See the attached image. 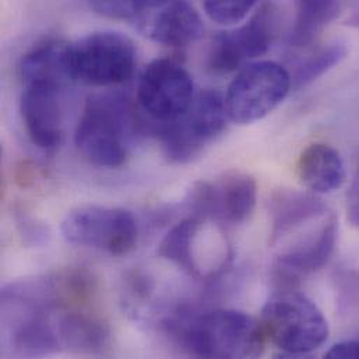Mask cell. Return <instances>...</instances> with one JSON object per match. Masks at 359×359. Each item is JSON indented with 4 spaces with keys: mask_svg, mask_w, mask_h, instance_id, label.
I'll return each instance as SVG.
<instances>
[{
    "mask_svg": "<svg viewBox=\"0 0 359 359\" xmlns=\"http://www.w3.org/2000/svg\"><path fill=\"white\" fill-rule=\"evenodd\" d=\"M175 330L184 348L200 358H256L266 341L260 323L233 309L184 318Z\"/></svg>",
    "mask_w": 359,
    "mask_h": 359,
    "instance_id": "6da1fadb",
    "label": "cell"
},
{
    "mask_svg": "<svg viewBox=\"0 0 359 359\" xmlns=\"http://www.w3.org/2000/svg\"><path fill=\"white\" fill-rule=\"evenodd\" d=\"M260 327L267 341L288 355H306L329 339V323L319 306L295 290H280L263 306Z\"/></svg>",
    "mask_w": 359,
    "mask_h": 359,
    "instance_id": "7a4b0ae2",
    "label": "cell"
},
{
    "mask_svg": "<svg viewBox=\"0 0 359 359\" xmlns=\"http://www.w3.org/2000/svg\"><path fill=\"white\" fill-rule=\"evenodd\" d=\"M133 118L119 97H90L79 121L74 143L80 154L100 168L122 167L130 150Z\"/></svg>",
    "mask_w": 359,
    "mask_h": 359,
    "instance_id": "3957f363",
    "label": "cell"
},
{
    "mask_svg": "<svg viewBox=\"0 0 359 359\" xmlns=\"http://www.w3.org/2000/svg\"><path fill=\"white\" fill-rule=\"evenodd\" d=\"M137 50L130 38L119 32H93L69 43L72 81L93 87L126 83L135 73Z\"/></svg>",
    "mask_w": 359,
    "mask_h": 359,
    "instance_id": "277c9868",
    "label": "cell"
},
{
    "mask_svg": "<svg viewBox=\"0 0 359 359\" xmlns=\"http://www.w3.org/2000/svg\"><path fill=\"white\" fill-rule=\"evenodd\" d=\"M291 73L273 60H256L239 70L224 95L229 121L250 125L270 115L290 94Z\"/></svg>",
    "mask_w": 359,
    "mask_h": 359,
    "instance_id": "5b68a950",
    "label": "cell"
},
{
    "mask_svg": "<svg viewBox=\"0 0 359 359\" xmlns=\"http://www.w3.org/2000/svg\"><path fill=\"white\" fill-rule=\"evenodd\" d=\"M228 121L224 95L214 90L200 93L180 119L161 126L164 156L180 165L193 161L225 130Z\"/></svg>",
    "mask_w": 359,
    "mask_h": 359,
    "instance_id": "8992f818",
    "label": "cell"
},
{
    "mask_svg": "<svg viewBox=\"0 0 359 359\" xmlns=\"http://www.w3.org/2000/svg\"><path fill=\"white\" fill-rule=\"evenodd\" d=\"M66 242L123 256L132 252L139 239V226L135 215L119 207L98 204L79 205L70 210L60 225Z\"/></svg>",
    "mask_w": 359,
    "mask_h": 359,
    "instance_id": "52a82bcc",
    "label": "cell"
},
{
    "mask_svg": "<svg viewBox=\"0 0 359 359\" xmlns=\"http://www.w3.org/2000/svg\"><path fill=\"white\" fill-rule=\"evenodd\" d=\"M257 183L243 172H228L215 182L200 180L187 196L190 217L235 225L245 222L255 211Z\"/></svg>",
    "mask_w": 359,
    "mask_h": 359,
    "instance_id": "ba28073f",
    "label": "cell"
},
{
    "mask_svg": "<svg viewBox=\"0 0 359 359\" xmlns=\"http://www.w3.org/2000/svg\"><path fill=\"white\" fill-rule=\"evenodd\" d=\"M190 74L178 62L157 59L143 72L137 100L143 112L161 126L180 119L194 100Z\"/></svg>",
    "mask_w": 359,
    "mask_h": 359,
    "instance_id": "9c48e42d",
    "label": "cell"
},
{
    "mask_svg": "<svg viewBox=\"0 0 359 359\" xmlns=\"http://www.w3.org/2000/svg\"><path fill=\"white\" fill-rule=\"evenodd\" d=\"M276 21L273 7L264 6L243 25L217 35L208 50V70L229 74L256 62L276 38Z\"/></svg>",
    "mask_w": 359,
    "mask_h": 359,
    "instance_id": "30bf717a",
    "label": "cell"
},
{
    "mask_svg": "<svg viewBox=\"0 0 359 359\" xmlns=\"http://www.w3.org/2000/svg\"><path fill=\"white\" fill-rule=\"evenodd\" d=\"M337 232V219L332 214L316 231H311L278 255L274 274L281 290H294L304 277L320 270L329 262L336 248Z\"/></svg>",
    "mask_w": 359,
    "mask_h": 359,
    "instance_id": "8fae6325",
    "label": "cell"
},
{
    "mask_svg": "<svg viewBox=\"0 0 359 359\" xmlns=\"http://www.w3.org/2000/svg\"><path fill=\"white\" fill-rule=\"evenodd\" d=\"M135 20L146 38L165 46H187L203 32L201 18L187 0H151Z\"/></svg>",
    "mask_w": 359,
    "mask_h": 359,
    "instance_id": "7c38bea8",
    "label": "cell"
},
{
    "mask_svg": "<svg viewBox=\"0 0 359 359\" xmlns=\"http://www.w3.org/2000/svg\"><path fill=\"white\" fill-rule=\"evenodd\" d=\"M21 118L31 142L43 151H55L63 140L60 87L29 84L21 97Z\"/></svg>",
    "mask_w": 359,
    "mask_h": 359,
    "instance_id": "4fadbf2b",
    "label": "cell"
},
{
    "mask_svg": "<svg viewBox=\"0 0 359 359\" xmlns=\"http://www.w3.org/2000/svg\"><path fill=\"white\" fill-rule=\"evenodd\" d=\"M271 245L278 243L292 231L329 212L327 205L313 194L297 190H277L270 200Z\"/></svg>",
    "mask_w": 359,
    "mask_h": 359,
    "instance_id": "5bb4252c",
    "label": "cell"
},
{
    "mask_svg": "<svg viewBox=\"0 0 359 359\" xmlns=\"http://www.w3.org/2000/svg\"><path fill=\"white\" fill-rule=\"evenodd\" d=\"M297 171L305 187L320 194L339 190L347 180L343 157L323 143H313L301 153Z\"/></svg>",
    "mask_w": 359,
    "mask_h": 359,
    "instance_id": "9a60e30c",
    "label": "cell"
},
{
    "mask_svg": "<svg viewBox=\"0 0 359 359\" xmlns=\"http://www.w3.org/2000/svg\"><path fill=\"white\" fill-rule=\"evenodd\" d=\"M20 76L25 86L49 84L60 87L72 81L69 72V43L46 41L20 62Z\"/></svg>",
    "mask_w": 359,
    "mask_h": 359,
    "instance_id": "2e32d148",
    "label": "cell"
},
{
    "mask_svg": "<svg viewBox=\"0 0 359 359\" xmlns=\"http://www.w3.org/2000/svg\"><path fill=\"white\" fill-rule=\"evenodd\" d=\"M347 0H295V24L291 45L308 46L316 35L344 10Z\"/></svg>",
    "mask_w": 359,
    "mask_h": 359,
    "instance_id": "e0dca14e",
    "label": "cell"
},
{
    "mask_svg": "<svg viewBox=\"0 0 359 359\" xmlns=\"http://www.w3.org/2000/svg\"><path fill=\"white\" fill-rule=\"evenodd\" d=\"M203 219L187 217L172 226L158 245V256L171 262L191 277H198L201 270L194 256V242Z\"/></svg>",
    "mask_w": 359,
    "mask_h": 359,
    "instance_id": "ac0fdd59",
    "label": "cell"
},
{
    "mask_svg": "<svg viewBox=\"0 0 359 359\" xmlns=\"http://www.w3.org/2000/svg\"><path fill=\"white\" fill-rule=\"evenodd\" d=\"M346 56L347 45L341 41H334L315 49L297 65L295 72L291 76L292 87L301 88L313 83L325 73L340 65Z\"/></svg>",
    "mask_w": 359,
    "mask_h": 359,
    "instance_id": "d6986e66",
    "label": "cell"
},
{
    "mask_svg": "<svg viewBox=\"0 0 359 359\" xmlns=\"http://www.w3.org/2000/svg\"><path fill=\"white\" fill-rule=\"evenodd\" d=\"M14 344L22 355H43L57 346V337L48 319L41 313H34L17 332Z\"/></svg>",
    "mask_w": 359,
    "mask_h": 359,
    "instance_id": "ffe728a7",
    "label": "cell"
},
{
    "mask_svg": "<svg viewBox=\"0 0 359 359\" xmlns=\"http://www.w3.org/2000/svg\"><path fill=\"white\" fill-rule=\"evenodd\" d=\"M256 0H204L205 14L217 24L235 25L246 18Z\"/></svg>",
    "mask_w": 359,
    "mask_h": 359,
    "instance_id": "44dd1931",
    "label": "cell"
},
{
    "mask_svg": "<svg viewBox=\"0 0 359 359\" xmlns=\"http://www.w3.org/2000/svg\"><path fill=\"white\" fill-rule=\"evenodd\" d=\"M93 10L109 18H136L151 0H88Z\"/></svg>",
    "mask_w": 359,
    "mask_h": 359,
    "instance_id": "7402d4cb",
    "label": "cell"
},
{
    "mask_svg": "<svg viewBox=\"0 0 359 359\" xmlns=\"http://www.w3.org/2000/svg\"><path fill=\"white\" fill-rule=\"evenodd\" d=\"M327 358H359V339L346 340L333 346L327 353Z\"/></svg>",
    "mask_w": 359,
    "mask_h": 359,
    "instance_id": "603a6c76",
    "label": "cell"
},
{
    "mask_svg": "<svg viewBox=\"0 0 359 359\" xmlns=\"http://www.w3.org/2000/svg\"><path fill=\"white\" fill-rule=\"evenodd\" d=\"M348 214L351 222L359 225V165L348 191Z\"/></svg>",
    "mask_w": 359,
    "mask_h": 359,
    "instance_id": "cb8c5ba5",
    "label": "cell"
},
{
    "mask_svg": "<svg viewBox=\"0 0 359 359\" xmlns=\"http://www.w3.org/2000/svg\"><path fill=\"white\" fill-rule=\"evenodd\" d=\"M347 25L348 27H357V28L359 27V0L355 8L353 10L351 15L347 18Z\"/></svg>",
    "mask_w": 359,
    "mask_h": 359,
    "instance_id": "d4e9b609",
    "label": "cell"
}]
</instances>
